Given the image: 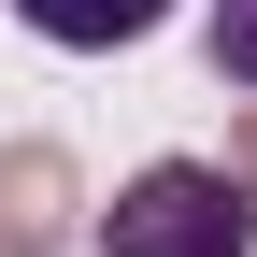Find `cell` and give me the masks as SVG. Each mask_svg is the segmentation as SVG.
<instances>
[{
  "label": "cell",
  "mask_w": 257,
  "mask_h": 257,
  "mask_svg": "<svg viewBox=\"0 0 257 257\" xmlns=\"http://www.w3.org/2000/svg\"><path fill=\"white\" fill-rule=\"evenodd\" d=\"M243 186H257V114H243Z\"/></svg>",
  "instance_id": "obj_5"
},
{
  "label": "cell",
  "mask_w": 257,
  "mask_h": 257,
  "mask_svg": "<svg viewBox=\"0 0 257 257\" xmlns=\"http://www.w3.org/2000/svg\"><path fill=\"white\" fill-rule=\"evenodd\" d=\"M15 15L43 29V43H72V57H114V43H143L172 0H15Z\"/></svg>",
  "instance_id": "obj_3"
},
{
  "label": "cell",
  "mask_w": 257,
  "mask_h": 257,
  "mask_svg": "<svg viewBox=\"0 0 257 257\" xmlns=\"http://www.w3.org/2000/svg\"><path fill=\"white\" fill-rule=\"evenodd\" d=\"M57 243H72V157L15 143L0 157V257H57Z\"/></svg>",
  "instance_id": "obj_2"
},
{
  "label": "cell",
  "mask_w": 257,
  "mask_h": 257,
  "mask_svg": "<svg viewBox=\"0 0 257 257\" xmlns=\"http://www.w3.org/2000/svg\"><path fill=\"white\" fill-rule=\"evenodd\" d=\"M100 243L114 257H257V186L214 172V157H157V172L114 186Z\"/></svg>",
  "instance_id": "obj_1"
},
{
  "label": "cell",
  "mask_w": 257,
  "mask_h": 257,
  "mask_svg": "<svg viewBox=\"0 0 257 257\" xmlns=\"http://www.w3.org/2000/svg\"><path fill=\"white\" fill-rule=\"evenodd\" d=\"M214 72L257 86V0H214Z\"/></svg>",
  "instance_id": "obj_4"
}]
</instances>
